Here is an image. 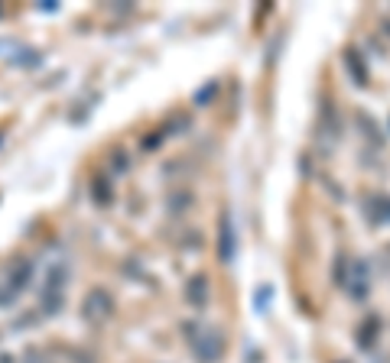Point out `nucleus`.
Returning <instances> with one entry per match:
<instances>
[{
    "mask_svg": "<svg viewBox=\"0 0 390 363\" xmlns=\"http://www.w3.org/2000/svg\"><path fill=\"white\" fill-rule=\"evenodd\" d=\"M66 282H68V266L62 260L46 263V276H43V289H39V305L49 318L56 315L62 302H66Z\"/></svg>",
    "mask_w": 390,
    "mask_h": 363,
    "instance_id": "1",
    "label": "nucleus"
},
{
    "mask_svg": "<svg viewBox=\"0 0 390 363\" xmlns=\"http://www.w3.org/2000/svg\"><path fill=\"white\" fill-rule=\"evenodd\" d=\"M33 272H36V266H33L29 260L13 263V270H10L7 282L0 286V308H7V305H13V302H17L20 292H23L29 282H33Z\"/></svg>",
    "mask_w": 390,
    "mask_h": 363,
    "instance_id": "2",
    "label": "nucleus"
},
{
    "mask_svg": "<svg viewBox=\"0 0 390 363\" xmlns=\"http://www.w3.org/2000/svg\"><path fill=\"white\" fill-rule=\"evenodd\" d=\"M82 315H85L88 321H107V318L114 315V298H111V292L91 289L85 295V302H82Z\"/></svg>",
    "mask_w": 390,
    "mask_h": 363,
    "instance_id": "3",
    "label": "nucleus"
},
{
    "mask_svg": "<svg viewBox=\"0 0 390 363\" xmlns=\"http://www.w3.org/2000/svg\"><path fill=\"white\" fill-rule=\"evenodd\" d=\"M192 350H195V357H199L202 363H215L221 357V350H225V341H221L215 331H199V327H195Z\"/></svg>",
    "mask_w": 390,
    "mask_h": 363,
    "instance_id": "4",
    "label": "nucleus"
},
{
    "mask_svg": "<svg viewBox=\"0 0 390 363\" xmlns=\"http://www.w3.org/2000/svg\"><path fill=\"white\" fill-rule=\"evenodd\" d=\"M186 295H189V302L195 308H202L205 305V302H209V279H205V276H192L189 279V292H186Z\"/></svg>",
    "mask_w": 390,
    "mask_h": 363,
    "instance_id": "5",
    "label": "nucleus"
},
{
    "mask_svg": "<svg viewBox=\"0 0 390 363\" xmlns=\"http://www.w3.org/2000/svg\"><path fill=\"white\" fill-rule=\"evenodd\" d=\"M218 233H221V240H218V250H221V260L228 263L231 256H234V233H231V221L225 217L221 221V227H218Z\"/></svg>",
    "mask_w": 390,
    "mask_h": 363,
    "instance_id": "6",
    "label": "nucleus"
},
{
    "mask_svg": "<svg viewBox=\"0 0 390 363\" xmlns=\"http://www.w3.org/2000/svg\"><path fill=\"white\" fill-rule=\"evenodd\" d=\"M10 62H13V65H20V68H33V65H39V62H43V56H39L36 49H23V52H20L17 59H10Z\"/></svg>",
    "mask_w": 390,
    "mask_h": 363,
    "instance_id": "7",
    "label": "nucleus"
},
{
    "mask_svg": "<svg viewBox=\"0 0 390 363\" xmlns=\"http://www.w3.org/2000/svg\"><path fill=\"white\" fill-rule=\"evenodd\" d=\"M114 169H117V172H127V156H124V153H117V156H114Z\"/></svg>",
    "mask_w": 390,
    "mask_h": 363,
    "instance_id": "8",
    "label": "nucleus"
},
{
    "mask_svg": "<svg viewBox=\"0 0 390 363\" xmlns=\"http://www.w3.org/2000/svg\"><path fill=\"white\" fill-rule=\"evenodd\" d=\"M0 363H17V360L13 357H0Z\"/></svg>",
    "mask_w": 390,
    "mask_h": 363,
    "instance_id": "9",
    "label": "nucleus"
}]
</instances>
